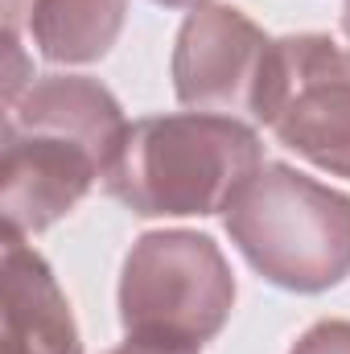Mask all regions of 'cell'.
Masks as SVG:
<instances>
[{"mask_svg":"<svg viewBox=\"0 0 350 354\" xmlns=\"http://www.w3.org/2000/svg\"><path fill=\"white\" fill-rule=\"evenodd\" d=\"M288 354H350V322L342 317H326L317 326H309Z\"/></svg>","mask_w":350,"mask_h":354,"instance_id":"obj_9","label":"cell"},{"mask_svg":"<svg viewBox=\"0 0 350 354\" xmlns=\"http://www.w3.org/2000/svg\"><path fill=\"white\" fill-rule=\"evenodd\" d=\"M124 12L128 0H37L29 12V37L46 62L87 66L116 46Z\"/></svg>","mask_w":350,"mask_h":354,"instance_id":"obj_8","label":"cell"},{"mask_svg":"<svg viewBox=\"0 0 350 354\" xmlns=\"http://www.w3.org/2000/svg\"><path fill=\"white\" fill-rule=\"evenodd\" d=\"M239 256L284 292H326L350 276V194L264 161L223 210Z\"/></svg>","mask_w":350,"mask_h":354,"instance_id":"obj_3","label":"cell"},{"mask_svg":"<svg viewBox=\"0 0 350 354\" xmlns=\"http://www.w3.org/2000/svg\"><path fill=\"white\" fill-rule=\"evenodd\" d=\"M272 37L235 4L194 8L174 41V95L194 111H252Z\"/></svg>","mask_w":350,"mask_h":354,"instance_id":"obj_6","label":"cell"},{"mask_svg":"<svg viewBox=\"0 0 350 354\" xmlns=\"http://www.w3.org/2000/svg\"><path fill=\"white\" fill-rule=\"evenodd\" d=\"M252 115L313 169L350 177V50L326 33L276 37Z\"/></svg>","mask_w":350,"mask_h":354,"instance_id":"obj_5","label":"cell"},{"mask_svg":"<svg viewBox=\"0 0 350 354\" xmlns=\"http://www.w3.org/2000/svg\"><path fill=\"white\" fill-rule=\"evenodd\" d=\"M153 4H161V8H202L206 0H153Z\"/></svg>","mask_w":350,"mask_h":354,"instance_id":"obj_12","label":"cell"},{"mask_svg":"<svg viewBox=\"0 0 350 354\" xmlns=\"http://www.w3.org/2000/svg\"><path fill=\"white\" fill-rule=\"evenodd\" d=\"M128 132L124 107L87 75H42L4 99L0 214L4 231L37 235L107 177Z\"/></svg>","mask_w":350,"mask_h":354,"instance_id":"obj_1","label":"cell"},{"mask_svg":"<svg viewBox=\"0 0 350 354\" xmlns=\"http://www.w3.org/2000/svg\"><path fill=\"white\" fill-rule=\"evenodd\" d=\"M264 165L256 128L219 111H174L128 124L103 177L107 194L140 218L219 214Z\"/></svg>","mask_w":350,"mask_h":354,"instance_id":"obj_2","label":"cell"},{"mask_svg":"<svg viewBox=\"0 0 350 354\" xmlns=\"http://www.w3.org/2000/svg\"><path fill=\"white\" fill-rule=\"evenodd\" d=\"M33 4H37V0H0V12H4V37H8V41L21 37V25H29Z\"/></svg>","mask_w":350,"mask_h":354,"instance_id":"obj_10","label":"cell"},{"mask_svg":"<svg viewBox=\"0 0 350 354\" xmlns=\"http://www.w3.org/2000/svg\"><path fill=\"white\" fill-rule=\"evenodd\" d=\"M4 354H83V334L71 313L54 268L25 243V235L4 231Z\"/></svg>","mask_w":350,"mask_h":354,"instance_id":"obj_7","label":"cell"},{"mask_svg":"<svg viewBox=\"0 0 350 354\" xmlns=\"http://www.w3.org/2000/svg\"><path fill=\"white\" fill-rule=\"evenodd\" d=\"M342 29H347V41H350V0H347V8H342Z\"/></svg>","mask_w":350,"mask_h":354,"instance_id":"obj_13","label":"cell"},{"mask_svg":"<svg viewBox=\"0 0 350 354\" xmlns=\"http://www.w3.org/2000/svg\"><path fill=\"white\" fill-rule=\"evenodd\" d=\"M235 309V276L223 248L198 231H149L120 272L124 338L202 351Z\"/></svg>","mask_w":350,"mask_h":354,"instance_id":"obj_4","label":"cell"},{"mask_svg":"<svg viewBox=\"0 0 350 354\" xmlns=\"http://www.w3.org/2000/svg\"><path fill=\"white\" fill-rule=\"evenodd\" d=\"M107 354H202V351H177V346H157V342H136V338H124V346Z\"/></svg>","mask_w":350,"mask_h":354,"instance_id":"obj_11","label":"cell"}]
</instances>
